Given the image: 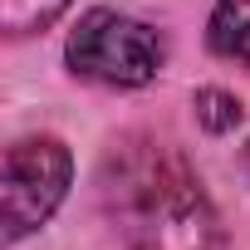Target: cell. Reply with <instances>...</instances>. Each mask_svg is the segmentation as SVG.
<instances>
[{"instance_id":"6da1fadb","label":"cell","mask_w":250,"mask_h":250,"mask_svg":"<svg viewBox=\"0 0 250 250\" xmlns=\"http://www.w3.org/2000/svg\"><path fill=\"white\" fill-rule=\"evenodd\" d=\"M98 196L128 250H216L221 221L191 162L157 138H123L98 167Z\"/></svg>"},{"instance_id":"7a4b0ae2","label":"cell","mask_w":250,"mask_h":250,"mask_svg":"<svg viewBox=\"0 0 250 250\" xmlns=\"http://www.w3.org/2000/svg\"><path fill=\"white\" fill-rule=\"evenodd\" d=\"M64 59L79 79H93L108 88H143L162 74L167 44L152 25L98 5V10L79 15V25L64 44Z\"/></svg>"},{"instance_id":"3957f363","label":"cell","mask_w":250,"mask_h":250,"mask_svg":"<svg viewBox=\"0 0 250 250\" xmlns=\"http://www.w3.org/2000/svg\"><path fill=\"white\" fill-rule=\"evenodd\" d=\"M74 157L59 138H20L5 147V177H0V216H5V245L40 230L59 201L69 196Z\"/></svg>"},{"instance_id":"277c9868","label":"cell","mask_w":250,"mask_h":250,"mask_svg":"<svg viewBox=\"0 0 250 250\" xmlns=\"http://www.w3.org/2000/svg\"><path fill=\"white\" fill-rule=\"evenodd\" d=\"M211 49L250 69V0H216L211 10Z\"/></svg>"},{"instance_id":"5b68a950","label":"cell","mask_w":250,"mask_h":250,"mask_svg":"<svg viewBox=\"0 0 250 250\" xmlns=\"http://www.w3.org/2000/svg\"><path fill=\"white\" fill-rule=\"evenodd\" d=\"M69 0H0V25L5 35H35V30H49L59 15H64Z\"/></svg>"},{"instance_id":"8992f818","label":"cell","mask_w":250,"mask_h":250,"mask_svg":"<svg viewBox=\"0 0 250 250\" xmlns=\"http://www.w3.org/2000/svg\"><path fill=\"white\" fill-rule=\"evenodd\" d=\"M196 123H201L211 138H226L235 123H240V98L226 93V88H201L196 93Z\"/></svg>"},{"instance_id":"52a82bcc","label":"cell","mask_w":250,"mask_h":250,"mask_svg":"<svg viewBox=\"0 0 250 250\" xmlns=\"http://www.w3.org/2000/svg\"><path fill=\"white\" fill-rule=\"evenodd\" d=\"M245 167H250V147H245Z\"/></svg>"}]
</instances>
